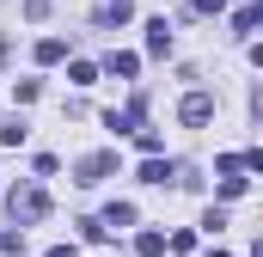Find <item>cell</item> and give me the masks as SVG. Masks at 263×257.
Wrapping results in <instances>:
<instances>
[{"label": "cell", "instance_id": "cell-13", "mask_svg": "<svg viewBox=\"0 0 263 257\" xmlns=\"http://www.w3.org/2000/svg\"><path fill=\"white\" fill-rule=\"evenodd\" d=\"M0 141H6V147H18V141H25V123H18V117H12V123H0Z\"/></svg>", "mask_w": 263, "mask_h": 257}, {"label": "cell", "instance_id": "cell-2", "mask_svg": "<svg viewBox=\"0 0 263 257\" xmlns=\"http://www.w3.org/2000/svg\"><path fill=\"white\" fill-rule=\"evenodd\" d=\"M110 172H117V153H86V159L73 166V184H86V190H92V184H104Z\"/></svg>", "mask_w": 263, "mask_h": 257}, {"label": "cell", "instance_id": "cell-17", "mask_svg": "<svg viewBox=\"0 0 263 257\" xmlns=\"http://www.w3.org/2000/svg\"><path fill=\"white\" fill-rule=\"evenodd\" d=\"M214 257H227V251H214Z\"/></svg>", "mask_w": 263, "mask_h": 257}, {"label": "cell", "instance_id": "cell-5", "mask_svg": "<svg viewBox=\"0 0 263 257\" xmlns=\"http://www.w3.org/2000/svg\"><path fill=\"white\" fill-rule=\"evenodd\" d=\"M147 56H172V31H165V19L147 25Z\"/></svg>", "mask_w": 263, "mask_h": 257}, {"label": "cell", "instance_id": "cell-8", "mask_svg": "<svg viewBox=\"0 0 263 257\" xmlns=\"http://www.w3.org/2000/svg\"><path fill=\"white\" fill-rule=\"evenodd\" d=\"M257 19H263V6H239V19H233V31H239V37H251V31H257Z\"/></svg>", "mask_w": 263, "mask_h": 257}, {"label": "cell", "instance_id": "cell-11", "mask_svg": "<svg viewBox=\"0 0 263 257\" xmlns=\"http://www.w3.org/2000/svg\"><path fill=\"white\" fill-rule=\"evenodd\" d=\"M135 251H141V257H159V251H165V233H141Z\"/></svg>", "mask_w": 263, "mask_h": 257}, {"label": "cell", "instance_id": "cell-4", "mask_svg": "<svg viewBox=\"0 0 263 257\" xmlns=\"http://www.w3.org/2000/svg\"><path fill=\"white\" fill-rule=\"evenodd\" d=\"M135 19V0H104L98 6V25H129Z\"/></svg>", "mask_w": 263, "mask_h": 257}, {"label": "cell", "instance_id": "cell-9", "mask_svg": "<svg viewBox=\"0 0 263 257\" xmlns=\"http://www.w3.org/2000/svg\"><path fill=\"white\" fill-rule=\"evenodd\" d=\"M135 67H141V62H135L129 49H117V56H110V74H117V80H135Z\"/></svg>", "mask_w": 263, "mask_h": 257}, {"label": "cell", "instance_id": "cell-15", "mask_svg": "<svg viewBox=\"0 0 263 257\" xmlns=\"http://www.w3.org/2000/svg\"><path fill=\"white\" fill-rule=\"evenodd\" d=\"M196 12H227V0H196Z\"/></svg>", "mask_w": 263, "mask_h": 257}, {"label": "cell", "instance_id": "cell-12", "mask_svg": "<svg viewBox=\"0 0 263 257\" xmlns=\"http://www.w3.org/2000/svg\"><path fill=\"white\" fill-rule=\"evenodd\" d=\"M67 80H73V86H92V80H98V67H92V62H73V67H67Z\"/></svg>", "mask_w": 263, "mask_h": 257}, {"label": "cell", "instance_id": "cell-6", "mask_svg": "<svg viewBox=\"0 0 263 257\" xmlns=\"http://www.w3.org/2000/svg\"><path fill=\"white\" fill-rule=\"evenodd\" d=\"M165 178H172V159L147 153V166H141V184H165Z\"/></svg>", "mask_w": 263, "mask_h": 257}, {"label": "cell", "instance_id": "cell-16", "mask_svg": "<svg viewBox=\"0 0 263 257\" xmlns=\"http://www.w3.org/2000/svg\"><path fill=\"white\" fill-rule=\"evenodd\" d=\"M49 257H73V245H55V251H49Z\"/></svg>", "mask_w": 263, "mask_h": 257}, {"label": "cell", "instance_id": "cell-3", "mask_svg": "<svg viewBox=\"0 0 263 257\" xmlns=\"http://www.w3.org/2000/svg\"><path fill=\"white\" fill-rule=\"evenodd\" d=\"M178 117H184V123H190V128H202V123H208V117H214V98H208V92H190V98L178 104Z\"/></svg>", "mask_w": 263, "mask_h": 257}, {"label": "cell", "instance_id": "cell-10", "mask_svg": "<svg viewBox=\"0 0 263 257\" xmlns=\"http://www.w3.org/2000/svg\"><path fill=\"white\" fill-rule=\"evenodd\" d=\"M104 227H135V208H129V202H110V214H104Z\"/></svg>", "mask_w": 263, "mask_h": 257}, {"label": "cell", "instance_id": "cell-14", "mask_svg": "<svg viewBox=\"0 0 263 257\" xmlns=\"http://www.w3.org/2000/svg\"><path fill=\"white\" fill-rule=\"evenodd\" d=\"M49 6H55V0H25V12H31V19H43Z\"/></svg>", "mask_w": 263, "mask_h": 257}, {"label": "cell", "instance_id": "cell-7", "mask_svg": "<svg viewBox=\"0 0 263 257\" xmlns=\"http://www.w3.org/2000/svg\"><path fill=\"white\" fill-rule=\"evenodd\" d=\"M31 56H37V62H43V67H55V62H62V56H67V43H62V37H43V43H37Z\"/></svg>", "mask_w": 263, "mask_h": 257}, {"label": "cell", "instance_id": "cell-1", "mask_svg": "<svg viewBox=\"0 0 263 257\" xmlns=\"http://www.w3.org/2000/svg\"><path fill=\"white\" fill-rule=\"evenodd\" d=\"M6 208H12V221H18V227H31V221H43V214H49V190H43V184H18V190L6 196Z\"/></svg>", "mask_w": 263, "mask_h": 257}]
</instances>
